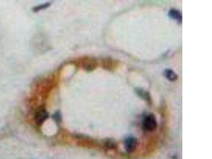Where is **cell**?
Returning a JSON list of instances; mask_svg holds the SVG:
<instances>
[{"instance_id": "5", "label": "cell", "mask_w": 212, "mask_h": 159, "mask_svg": "<svg viewBox=\"0 0 212 159\" xmlns=\"http://www.w3.org/2000/svg\"><path fill=\"white\" fill-rule=\"evenodd\" d=\"M168 15L170 18L175 20L178 23L181 24L182 22V15L178 10L175 9H171L170 10Z\"/></svg>"}, {"instance_id": "4", "label": "cell", "mask_w": 212, "mask_h": 159, "mask_svg": "<svg viewBox=\"0 0 212 159\" xmlns=\"http://www.w3.org/2000/svg\"><path fill=\"white\" fill-rule=\"evenodd\" d=\"M135 91L139 97L146 101L148 104H152L151 97L148 91H146L145 90L141 89V88H136Z\"/></svg>"}, {"instance_id": "6", "label": "cell", "mask_w": 212, "mask_h": 159, "mask_svg": "<svg viewBox=\"0 0 212 159\" xmlns=\"http://www.w3.org/2000/svg\"><path fill=\"white\" fill-rule=\"evenodd\" d=\"M163 75L167 80L171 82L175 81L178 79V75L177 73L170 68H167L164 70Z\"/></svg>"}, {"instance_id": "3", "label": "cell", "mask_w": 212, "mask_h": 159, "mask_svg": "<svg viewBox=\"0 0 212 159\" xmlns=\"http://www.w3.org/2000/svg\"><path fill=\"white\" fill-rule=\"evenodd\" d=\"M48 117L49 114L48 112L44 109H41L36 112L35 115V121L36 124L40 126L44 123L45 121L47 119Z\"/></svg>"}, {"instance_id": "9", "label": "cell", "mask_w": 212, "mask_h": 159, "mask_svg": "<svg viewBox=\"0 0 212 159\" xmlns=\"http://www.w3.org/2000/svg\"><path fill=\"white\" fill-rule=\"evenodd\" d=\"M53 118L56 122H60L61 121V113L59 112H56L53 116Z\"/></svg>"}, {"instance_id": "1", "label": "cell", "mask_w": 212, "mask_h": 159, "mask_svg": "<svg viewBox=\"0 0 212 159\" xmlns=\"http://www.w3.org/2000/svg\"><path fill=\"white\" fill-rule=\"evenodd\" d=\"M144 130L148 132H152L155 130L157 127V119L153 114H149L146 116L143 123Z\"/></svg>"}, {"instance_id": "8", "label": "cell", "mask_w": 212, "mask_h": 159, "mask_svg": "<svg viewBox=\"0 0 212 159\" xmlns=\"http://www.w3.org/2000/svg\"><path fill=\"white\" fill-rule=\"evenodd\" d=\"M50 5H51V3L47 2V3H46L40 5V6L35 7L33 8V11H34V12H38V11H41V10H44L45 9L47 8V7H49Z\"/></svg>"}, {"instance_id": "2", "label": "cell", "mask_w": 212, "mask_h": 159, "mask_svg": "<svg viewBox=\"0 0 212 159\" xmlns=\"http://www.w3.org/2000/svg\"><path fill=\"white\" fill-rule=\"evenodd\" d=\"M103 66L106 70L114 71L117 70L120 67V63L118 60H116L111 58H107L103 59L102 60Z\"/></svg>"}, {"instance_id": "7", "label": "cell", "mask_w": 212, "mask_h": 159, "mask_svg": "<svg viewBox=\"0 0 212 159\" xmlns=\"http://www.w3.org/2000/svg\"><path fill=\"white\" fill-rule=\"evenodd\" d=\"M136 139H135L134 137H129L126 140L125 142V148L128 151H132L134 150L137 145Z\"/></svg>"}]
</instances>
